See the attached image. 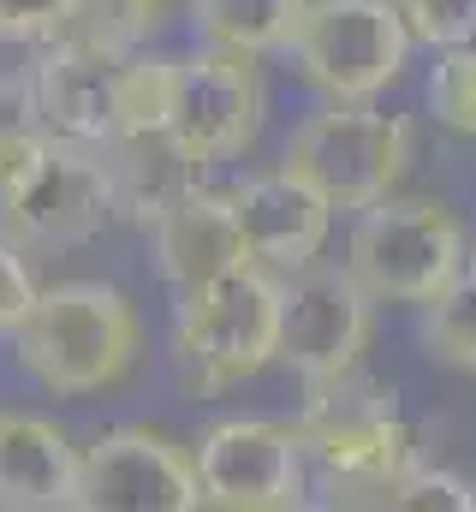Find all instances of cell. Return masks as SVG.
<instances>
[{
  "label": "cell",
  "instance_id": "cell-9",
  "mask_svg": "<svg viewBox=\"0 0 476 512\" xmlns=\"http://www.w3.org/2000/svg\"><path fill=\"white\" fill-rule=\"evenodd\" d=\"M78 512H203L197 459L155 423H114L84 441Z\"/></svg>",
  "mask_w": 476,
  "mask_h": 512
},
{
  "label": "cell",
  "instance_id": "cell-3",
  "mask_svg": "<svg viewBox=\"0 0 476 512\" xmlns=\"http://www.w3.org/2000/svg\"><path fill=\"white\" fill-rule=\"evenodd\" d=\"M465 233L447 203L435 197H387L363 209L346 233V274L375 304L429 310L465 280Z\"/></svg>",
  "mask_w": 476,
  "mask_h": 512
},
{
  "label": "cell",
  "instance_id": "cell-1",
  "mask_svg": "<svg viewBox=\"0 0 476 512\" xmlns=\"http://www.w3.org/2000/svg\"><path fill=\"white\" fill-rule=\"evenodd\" d=\"M12 364L54 399H90L131 376L143 352V316L114 280H60L42 286L24 322L12 328Z\"/></svg>",
  "mask_w": 476,
  "mask_h": 512
},
{
  "label": "cell",
  "instance_id": "cell-7",
  "mask_svg": "<svg viewBox=\"0 0 476 512\" xmlns=\"http://www.w3.org/2000/svg\"><path fill=\"white\" fill-rule=\"evenodd\" d=\"M203 512H286L310 501V453L298 423L280 417H221L197 435Z\"/></svg>",
  "mask_w": 476,
  "mask_h": 512
},
{
  "label": "cell",
  "instance_id": "cell-22",
  "mask_svg": "<svg viewBox=\"0 0 476 512\" xmlns=\"http://www.w3.org/2000/svg\"><path fill=\"white\" fill-rule=\"evenodd\" d=\"M423 352L459 376H476V280H459L423 310Z\"/></svg>",
  "mask_w": 476,
  "mask_h": 512
},
{
  "label": "cell",
  "instance_id": "cell-12",
  "mask_svg": "<svg viewBox=\"0 0 476 512\" xmlns=\"http://www.w3.org/2000/svg\"><path fill=\"white\" fill-rule=\"evenodd\" d=\"M227 191H233L238 233H244V251H250L256 268L286 280V274L322 262L328 227H334V203L310 179H298L286 167H268V173H250Z\"/></svg>",
  "mask_w": 476,
  "mask_h": 512
},
{
  "label": "cell",
  "instance_id": "cell-10",
  "mask_svg": "<svg viewBox=\"0 0 476 512\" xmlns=\"http://www.w3.org/2000/svg\"><path fill=\"white\" fill-rule=\"evenodd\" d=\"M119 221L114 185L102 167V149H78V143H54L48 161L36 167V179L0 209V233L18 251H84L96 245Z\"/></svg>",
  "mask_w": 476,
  "mask_h": 512
},
{
  "label": "cell",
  "instance_id": "cell-16",
  "mask_svg": "<svg viewBox=\"0 0 476 512\" xmlns=\"http://www.w3.org/2000/svg\"><path fill=\"white\" fill-rule=\"evenodd\" d=\"M84 447L42 411L0 405V507H78Z\"/></svg>",
  "mask_w": 476,
  "mask_h": 512
},
{
  "label": "cell",
  "instance_id": "cell-26",
  "mask_svg": "<svg viewBox=\"0 0 476 512\" xmlns=\"http://www.w3.org/2000/svg\"><path fill=\"white\" fill-rule=\"evenodd\" d=\"M36 274H30V262H24V251L0 233V340H12V328L24 322V310L36 304Z\"/></svg>",
  "mask_w": 476,
  "mask_h": 512
},
{
  "label": "cell",
  "instance_id": "cell-21",
  "mask_svg": "<svg viewBox=\"0 0 476 512\" xmlns=\"http://www.w3.org/2000/svg\"><path fill=\"white\" fill-rule=\"evenodd\" d=\"M179 102V60L173 54H125L119 66V131H155L173 126Z\"/></svg>",
  "mask_w": 476,
  "mask_h": 512
},
{
  "label": "cell",
  "instance_id": "cell-15",
  "mask_svg": "<svg viewBox=\"0 0 476 512\" xmlns=\"http://www.w3.org/2000/svg\"><path fill=\"white\" fill-rule=\"evenodd\" d=\"M149 256H155V274L179 292H197V286H215L238 268H256L244 251V233H238L233 215V191H191L179 209H167L155 227H149Z\"/></svg>",
  "mask_w": 476,
  "mask_h": 512
},
{
  "label": "cell",
  "instance_id": "cell-20",
  "mask_svg": "<svg viewBox=\"0 0 476 512\" xmlns=\"http://www.w3.org/2000/svg\"><path fill=\"white\" fill-rule=\"evenodd\" d=\"M173 6L179 0H78L72 36H84L108 54H143L173 24Z\"/></svg>",
  "mask_w": 476,
  "mask_h": 512
},
{
  "label": "cell",
  "instance_id": "cell-5",
  "mask_svg": "<svg viewBox=\"0 0 476 512\" xmlns=\"http://www.w3.org/2000/svg\"><path fill=\"white\" fill-rule=\"evenodd\" d=\"M405 161H411V120L375 102H322L292 126L280 149V167L310 179L346 215L387 203L393 185L405 179Z\"/></svg>",
  "mask_w": 476,
  "mask_h": 512
},
{
  "label": "cell",
  "instance_id": "cell-8",
  "mask_svg": "<svg viewBox=\"0 0 476 512\" xmlns=\"http://www.w3.org/2000/svg\"><path fill=\"white\" fill-rule=\"evenodd\" d=\"M375 334V298L346 262H310L280 280V364L304 387H328L363 370Z\"/></svg>",
  "mask_w": 476,
  "mask_h": 512
},
{
  "label": "cell",
  "instance_id": "cell-27",
  "mask_svg": "<svg viewBox=\"0 0 476 512\" xmlns=\"http://www.w3.org/2000/svg\"><path fill=\"white\" fill-rule=\"evenodd\" d=\"M286 512H334V501H316L310 495V501H298V507H286Z\"/></svg>",
  "mask_w": 476,
  "mask_h": 512
},
{
  "label": "cell",
  "instance_id": "cell-17",
  "mask_svg": "<svg viewBox=\"0 0 476 512\" xmlns=\"http://www.w3.org/2000/svg\"><path fill=\"white\" fill-rule=\"evenodd\" d=\"M316 0H185L197 48H227V54H286L298 18Z\"/></svg>",
  "mask_w": 476,
  "mask_h": 512
},
{
  "label": "cell",
  "instance_id": "cell-24",
  "mask_svg": "<svg viewBox=\"0 0 476 512\" xmlns=\"http://www.w3.org/2000/svg\"><path fill=\"white\" fill-rule=\"evenodd\" d=\"M417 48H465L476 42V0H393Z\"/></svg>",
  "mask_w": 476,
  "mask_h": 512
},
{
  "label": "cell",
  "instance_id": "cell-18",
  "mask_svg": "<svg viewBox=\"0 0 476 512\" xmlns=\"http://www.w3.org/2000/svg\"><path fill=\"white\" fill-rule=\"evenodd\" d=\"M54 137L36 114V84H30V66L24 72H0V209L36 179V167L48 161Z\"/></svg>",
  "mask_w": 476,
  "mask_h": 512
},
{
  "label": "cell",
  "instance_id": "cell-6",
  "mask_svg": "<svg viewBox=\"0 0 476 512\" xmlns=\"http://www.w3.org/2000/svg\"><path fill=\"white\" fill-rule=\"evenodd\" d=\"M411 48L393 0H316L286 42V66L322 102H375L405 78Z\"/></svg>",
  "mask_w": 476,
  "mask_h": 512
},
{
  "label": "cell",
  "instance_id": "cell-19",
  "mask_svg": "<svg viewBox=\"0 0 476 512\" xmlns=\"http://www.w3.org/2000/svg\"><path fill=\"white\" fill-rule=\"evenodd\" d=\"M334 512H476V489L459 471L441 465H411L393 483L375 489H334Z\"/></svg>",
  "mask_w": 476,
  "mask_h": 512
},
{
  "label": "cell",
  "instance_id": "cell-2",
  "mask_svg": "<svg viewBox=\"0 0 476 512\" xmlns=\"http://www.w3.org/2000/svg\"><path fill=\"white\" fill-rule=\"evenodd\" d=\"M167 364L191 399H215L280 364V274L238 268L215 286L179 292L167 328Z\"/></svg>",
  "mask_w": 476,
  "mask_h": 512
},
{
  "label": "cell",
  "instance_id": "cell-14",
  "mask_svg": "<svg viewBox=\"0 0 476 512\" xmlns=\"http://www.w3.org/2000/svg\"><path fill=\"white\" fill-rule=\"evenodd\" d=\"M102 167H108V185H114L119 221L149 233L167 209H179L191 191L209 185L215 161H203L173 126H155V131H119V137H108L102 143Z\"/></svg>",
  "mask_w": 476,
  "mask_h": 512
},
{
  "label": "cell",
  "instance_id": "cell-28",
  "mask_svg": "<svg viewBox=\"0 0 476 512\" xmlns=\"http://www.w3.org/2000/svg\"><path fill=\"white\" fill-rule=\"evenodd\" d=\"M0 512H78V507H0Z\"/></svg>",
  "mask_w": 476,
  "mask_h": 512
},
{
  "label": "cell",
  "instance_id": "cell-25",
  "mask_svg": "<svg viewBox=\"0 0 476 512\" xmlns=\"http://www.w3.org/2000/svg\"><path fill=\"white\" fill-rule=\"evenodd\" d=\"M72 24H78V0H0V42L48 48L72 36Z\"/></svg>",
  "mask_w": 476,
  "mask_h": 512
},
{
  "label": "cell",
  "instance_id": "cell-23",
  "mask_svg": "<svg viewBox=\"0 0 476 512\" xmlns=\"http://www.w3.org/2000/svg\"><path fill=\"white\" fill-rule=\"evenodd\" d=\"M429 114L453 137H476V42L435 54V66H429Z\"/></svg>",
  "mask_w": 476,
  "mask_h": 512
},
{
  "label": "cell",
  "instance_id": "cell-13",
  "mask_svg": "<svg viewBox=\"0 0 476 512\" xmlns=\"http://www.w3.org/2000/svg\"><path fill=\"white\" fill-rule=\"evenodd\" d=\"M119 66L125 54H108L84 36H60L36 54V114L54 143L102 149L108 137H119Z\"/></svg>",
  "mask_w": 476,
  "mask_h": 512
},
{
  "label": "cell",
  "instance_id": "cell-11",
  "mask_svg": "<svg viewBox=\"0 0 476 512\" xmlns=\"http://www.w3.org/2000/svg\"><path fill=\"white\" fill-rule=\"evenodd\" d=\"M268 120V84L250 54L227 48H197L179 54V102L173 131L203 155V161H238L256 149Z\"/></svg>",
  "mask_w": 476,
  "mask_h": 512
},
{
  "label": "cell",
  "instance_id": "cell-29",
  "mask_svg": "<svg viewBox=\"0 0 476 512\" xmlns=\"http://www.w3.org/2000/svg\"><path fill=\"white\" fill-rule=\"evenodd\" d=\"M465 280H476V239H471V256H465Z\"/></svg>",
  "mask_w": 476,
  "mask_h": 512
},
{
  "label": "cell",
  "instance_id": "cell-4",
  "mask_svg": "<svg viewBox=\"0 0 476 512\" xmlns=\"http://www.w3.org/2000/svg\"><path fill=\"white\" fill-rule=\"evenodd\" d=\"M292 423H298L310 471L322 477L328 495L393 483L417 465V435L399 411V393L363 370L328 387H304V405Z\"/></svg>",
  "mask_w": 476,
  "mask_h": 512
}]
</instances>
